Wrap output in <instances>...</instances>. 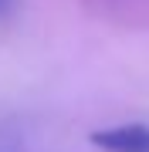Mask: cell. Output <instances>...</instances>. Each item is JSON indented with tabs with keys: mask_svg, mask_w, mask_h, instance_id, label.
<instances>
[{
	"mask_svg": "<svg viewBox=\"0 0 149 152\" xmlns=\"http://www.w3.org/2000/svg\"><path fill=\"white\" fill-rule=\"evenodd\" d=\"M92 142L105 152H149V125H115L95 132Z\"/></svg>",
	"mask_w": 149,
	"mask_h": 152,
	"instance_id": "cell-1",
	"label": "cell"
},
{
	"mask_svg": "<svg viewBox=\"0 0 149 152\" xmlns=\"http://www.w3.org/2000/svg\"><path fill=\"white\" fill-rule=\"evenodd\" d=\"M10 4H14V0H0V14H4V10H10Z\"/></svg>",
	"mask_w": 149,
	"mask_h": 152,
	"instance_id": "cell-2",
	"label": "cell"
}]
</instances>
